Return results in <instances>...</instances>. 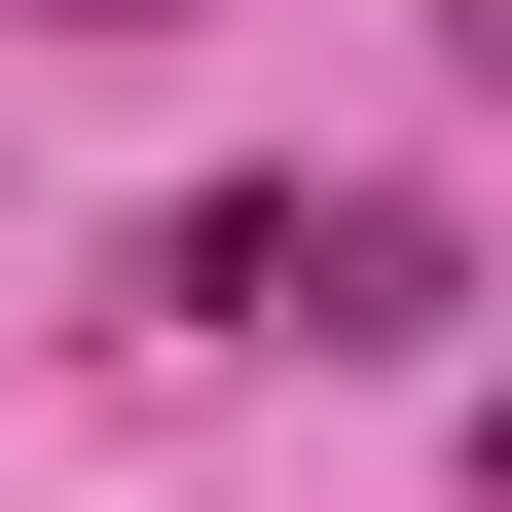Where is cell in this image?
I'll return each instance as SVG.
<instances>
[{"label":"cell","instance_id":"3957f363","mask_svg":"<svg viewBox=\"0 0 512 512\" xmlns=\"http://www.w3.org/2000/svg\"><path fill=\"white\" fill-rule=\"evenodd\" d=\"M476 476H512V366H476Z\"/></svg>","mask_w":512,"mask_h":512},{"label":"cell","instance_id":"6da1fadb","mask_svg":"<svg viewBox=\"0 0 512 512\" xmlns=\"http://www.w3.org/2000/svg\"><path fill=\"white\" fill-rule=\"evenodd\" d=\"M147 293H183V330H293V366H439L476 256H439V183H220Z\"/></svg>","mask_w":512,"mask_h":512},{"label":"cell","instance_id":"7a4b0ae2","mask_svg":"<svg viewBox=\"0 0 512 512\" xmlns=\"http://www.w3.org/2000/svg\"><path fill=\"white\" fill-rule=\"evenodd\" d=\"M37 37H183V0H37Z\"/></svg>","mask_w":512,"mask_h":512}]
</instances>
